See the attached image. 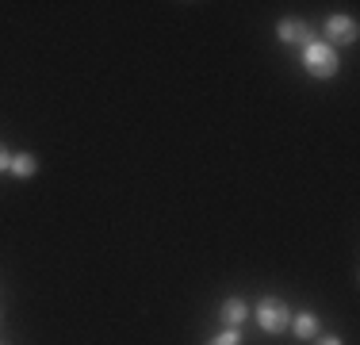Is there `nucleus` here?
Here are the masks:
<instances>
[{"instance_id": "6", "label": "nucleus", "mask_w": 360, "mask_h": 345, "mask_svg": "<svg viewBox=\"0 0 360 345\" xmlns=\"http://www.w3.org/2000/svg\"><path fill=\"white\" fill-rule=\"evenodd\" d=\"M250 315L253 310L245 307V299H226V303H222V322H226V330H238Z\"/></svg>"}, {"instance_id": "3", "label": "nucleus", "mask_w": 360, "mask_h": 345, "mask_svg": "<svg viewBox=\"0 0 360 345\" xmlns=\"http://www.w3.org/2000/svg\"><path fill=\"white\" fill-rule=\"evenodd\" d=\"M356 20L353 15H330V20H326V46H333V42H338V46H349V42H356Z\"/></svg>"}, {"instance_id": "9", "label": "nucleus", "mask_w": 360, "mask_h": 345, "mask_svg": "<svg viewBox=\"0 0 360 345\" xmlns=\"http://www.w3.org/2000/svg\"><path fill=\"white\" fill-rule=\"evenodd\" d=\"M8 165H12V153H8L4 146H0V172H8Z\"/></svg>"}, {"instance_id": "8", "label": "nucleus", "mask_w": 360, "mask_h": 345, "mask_svg": "<svg viewBox=\"0 0 360 345\" xmlns=\"http://www.w3.org/2000/svg\"><path fill=\"white\" fill-rule=\"evenodd\" d=\"M207 345H242V330H222V334H215Z\"/></svg>"}, {"instance_id": "5", "label": "nucleus", "mask_w": 360, "mask_h": 345, "mask_svg": "<svg viewBox=\"0 0 360 345\" xmlns=\"http://www.w3.org/2000/svg\"><path fill=\"white\" fill-rule=\"evenodd\" d=\"M291 330H295L299 341H314V338H319V315H311V310L291 315Z\"/></svg>"}, {"instance_id": "4", "label": "nucleus", "mask_w": 360, "mask_h": 345, "mask_svg": "<svg viewBox=\"0 0 360 345\" xmlns=\"http://www.w3.org/2000/svg\"><path fill=\"white\" fill-rule=\"evenodd\" d=\"M276 34H280V42H288V46H307V42H311V27H307L303 20H284L276 27Z\"/></svg>"}, {"instance_id": "1", "label": "nucleus", "mask_w": 360, "mask_h": 345, "mask_svg": "<svg viewBox=\"0 0 360 345\" xmlns=\"http://www.w3.org/2000/svg\"><path fill=\"white\" fill-rule=\"evenodd\" d=\"M303 69L311 77H319V81H330V77H338V50L333 46H326V42H307L303 46Z\"/></svg>"}, {"instance_id": "7", "label": "nucleus", "mask_w": 360, "mask_h": 345, "mask_svg": "<svg viewBox=\"0 0 360 345\" xmlns=\"http://www.w3.org/2000/svg\"><path fill=\"white\" fill-rule=\"evenodd\" d=\"M8 172H15L20 180L35 177V172H39V158H35V153H15L12 165H8Z\"/></svg>"}, {"instance_id": "10", "label": "nucleus", "mask_w": 360, "mask_h": 345, "mask_svg": "<svg viewBox=\"0 0 360 345\" xmlns=\"http://www.w3.org/2000/svg\"><path fill=\"white\" fill-rule=\"evenodd\" d=\"M314 345H341V338H319Z\"/></svg>"}, {"instance_id": "2", "label": "nucleus", "mask_w": 360, "mask_h": 345, "mask_svg": "<svg viewBox=\"0 0 360 345\" xmlns=\"http://www.w3.org/2000/svg\"><path fill=\"white\" fill-rule=\"evenodd\" d=\"M253 318H257V326H261L264 334H284L288 326H291V310H288V303H284V299H272V296H264L261 303H257Z\"/></svg>"}]
</instances>
